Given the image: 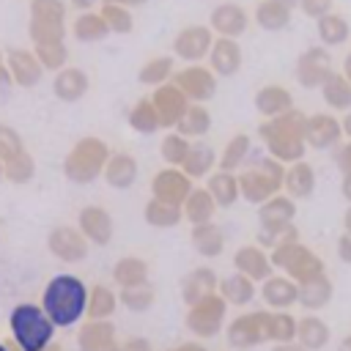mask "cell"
<instances>
[{"mask_svg": "<svg viewBox=\"0 0 351 351\" xmlns=\"http://www.w3.org/2000/svg\"><path fill=\"white\" fill-rule=\"evenodd\" d=\"M85 304V285L77 277H55L44 291V310L52 318V324H71L82 313Z\"/></svg>", "mask_w": 351, "mask_h": 351, "instance_id": "1", "label": "cell"}, {"mask_svg": "<svg viewBox=\"0 0 351 351\" xmlns=\"http://www.w3.org/2000/svg\"><path fill=\"white\" fill-rule=\"evenodd\" d=\"M11 326L25 351H41L52 337V318L47 315V310H38L33 304L16 307V313L11 315Z\"/></svg>", "mask_w": 351, "mask_h": 351, "instance_id": "2", "label": "cell"}, {"mask_svg": "<svg viewBox=\"0 0 351 351\" xmlns=\"http://www.w3.org/2000/svg\"><path fill=\"white\" fill-rule=\"evenodd\" d=\"M214 47V30L211 25H189L184 30L176 33L173 38V52L181 58V60H200L211 52Z\"/></svg>", "mask_w": 351, "mask_h": 351, "instance_id": "3", "label": "cell"}, {"mask_svg": "<svg viewBox=\"0 0 351 351\" xmlns=\"http://www.w3.org/2000/svg\"><path fill=\"white\" fill-rule=\"evenodd\" d=\"M332 58L324 47H310L307 52H302V58L296 60V77L302 85L307 88H315V85H324L329 77H332Z\"/></svg>", "mask_w": 351, "mask_h": 351, "instance_id": "4", "label": "cell"}, {"mask_svg": "<svg viewBox=\"0 0 351 351\" xmlns=\"http://www.w3.org/2000/svg\"><path fill=\"white\" fill-rule=\"evenodd\" d=\"M104 154L107 151H104V145L99 140L80 143L74 148V154L69 156V162H66L69 176H74V178H93L101 170V165H104Z\"/></svg>", "mask_w": 351, "mask_h": 351, "instance_id": "5", "label": "cell"}, {"mask_svg": "<svg viewBox=\"0 0 351 351\" xmlns=\"http://www.w3.org/2000/svg\"><path fill=\"white\" fill-rule=\"evenodd\" d=\"M208 25H211V30H214L217 36L239 38V36L247 30L250 16H247V11H244L241 5H236V3H219V5L211 11Z\"/></svg>", "mask_w": 351, "mask_h": 351, "instance_id": "6", "label": "cell"}, {"mask_svg": "<svg viewBox=\"0 0 351 351\" xmlns=\"http://www.w3.org/2000/svg\"><path fill=\"white\" fill-rule=\"evenodd\" d=\"M5 66H8L11 77H14V82H19L25 88L27 85H36L41 80V71H44L38 55L30 52V49H11L8 58H5Z\"/></svg>", "mask_w": 351, "mask_h": 351, "instance_id": "7", "label": "cell"}, {"mask_svg": "<svg viewBox=\"0 0 351 351\" xmlns=\"http://www.w3.org/2000/svg\"><path fill=\"white\" fill-rule=\"evenodd\" d=\"M208 60H211V69H214L217 74L230 77V74H236L239 66H241V47H239L236 38H230V36H217V38H214V47H211V52H208Z\"/></svg>", "mask_w": 351, "mask_h": 351, "instance_id": "8", "label": "cell"}, {"mask_svg": "<svg viewBox=\"0 0 351 351\" xmlns=\"http://www.w3.org/2000/svg\"><path fill=\"white\" fill-rule=\"evenodd\" d=\"M154 107H156L162 123H176L186 112V93L178 85H162L154 93Z\"/></svg>", "mask_w": 351, "mask_h": 351, "instance_id": "9", "label": "cell"}, {"mask_svg": "<svg viewBox=\"0 0 351 351\" xmlns=\"http://www.w3.org/2000/svg\"><path fill=\"white\" fill-rule=\"evenodd\" d=\"M176 85L186 96L200 101V99H208L214 93V74L208 69H203V66H189L181 74H176Z\"/></svg>", "mask_w": 351, "mask_h": 351, "instance_id": "10", "label": "cell"}, {"mask_svg": "<svg viewBox=\"0 0 351 351\" xmlns=\"http://www.w3.org/2000/svg\"><path fill=\"white\" fill-rule=\"evenodd\" d=\"M291 8L293 5H288L282 0H261L255 5V22L263 30H282L291 22Z\"/></svg>", "mask_w": 351, "mask_h": 351, "instance_id": "11", "label": "cell"}, {"mask_svg": "<svg viewBox=\"0 0 351 351\" xmlns=\"http://www.w3.org/2000/svg\"><path fill=\"white\" fill-rule=\"evenodd\" d=\"M71 33L80 41H101L110 33V27H107L101 11H80L71 22Z\"/></svg>", "mask_w": 351, "mask_h": 351, "instance_id": "12", "label": "cell"}, {"mask_svg": "<svg viewBox=\"0 0 351 351\" xmlns=\"http://www.w3.org/2000/svg\"><path fill=\"white\" fill-rule=\"evenodd\" d=\"M85 90H88V77L80 69H58V77H55V93H58V99L74 101Z\"/></svg>", "mask_w": 351, "mask_h": 351, "instance_id": "13", "label": "cell"}, {"mask_svg": "<svg viewBox=\"0 0 351 351\" xmlns=\"http://www.w3.org/2000/svg\"><path fill=\"white\" fill-rule=\"evenodd\" d=\"M304 137H307L313 145H332V143L340 137V126H337V121L329 118V115H315V118L307 121Z\"/></svg>", "mask_w": 351, "mask_h": 351, "instance_id": "14", "label": "cell"}, {"mask_svg": "<svg viewBox=\"0 0 351 351\" xmlns=\"http://www.w3.org/2000/svg\"><path fill=\"white\" fill-rule=\"evenodd\" d=\"M101 16L110 27V33H132L134 27V16H132V8L129 5H121V3H101Z\"/></svg>", "mask_w": 351, "mask_h": 351, "instance_id": "15", "label": "cell"}, {"mask_svg": "<svg viewBox=\"0 0 351 351\" xmlns=\"http://www.w3.org/2000/svg\"><path fill=\"white\" fill-rule=\"evenodd\" d=\"M318 22V38L324 41V44H343L346 38H348V22L340 16V14H335V11H329V14H324L321 19H315Z\"/></svg>", "mask_w": 351, "mask_h": 351, "instance_id": "16", "label": "cell"}, {"mask_svg": "<svg viewBox=\"0 0 351 351\" xmlns=\"http://www.w3.org/2000/svg\"><path fill=\"white\" fill-rule=\"evenodd\" d=\"M258 110L266 112V115H282L291 110V96L288 90L277 88V85H269L258 93Z\"/></svg>", "mask_w": 351, "mask_h": 351, "instance_id": "17", "label": "cell"}, {"mask_svg": "<svg viewBox=\"0 0 351 351\" xmlns=\"http://www.w3.org/2000/svg\"><path fill=\"white\" fill-rule=\"evenodd\" d=\"M324 96L332 107L343 110V107H351V80L348 77H340V74H332L326 82H324Z\"/></svg>", "mask_w": 351, "mask_h": 351, "instance_id": "18", "label": "cell"}, {"mask_svg": "<svg viewBox=\"0 0 351 351\" xmlns=\"http://www.w3.org/2000/svg\"><path fill=\"white\" fill-rule=\"evenodd\" d=\"M33 52L38 55L44 69H63L66 66V44H63V38H58V41H36Z\"/></svg>", "mask_w": 351, "mask_h": 351, "instance_id": "19", "label": "cell"}, {"mask_svg": "<svg viewBox=\"0 0 351 351\" xmlns=\"http://www.w3.org/2000/svg\"><path fill=\"white\" fill-rule=\"evenodd\" d=\"M30 19L66 22V0H30Z\"/></svg>", "mask_w": 351, "mask_h": 351, "instance_id": "20", "label": "cell"}, {"mask_svg": "<svg viewBox=\"0 0 351 351\" xmlns=\"http://www.w3.org/2000/svg\"><path fill=\"white\" fill-rule=\"evenodd\" d=\"M173 74V58H154L140 69V80L145 85H162Z\"/></svg>", "mask_w": 351, "mask_h": 351, "instance_id": "21", "label": "cell"}, {"mask_svg": "<svg viewBox=\"0 0 351 351\" xmlns=\"http://www.w3.org/2000/svg\"><path fill=\"white\" fill-rule=\"evenodd\" d=\"M132 126H137L140 132H151V129H156V123H162L159 121V112H156V107H154V101H140L134 110H132Z\"/></svg>", "mask_w": 351, "mask_h": 351, "instance_id": "22", "label": "cell"}, {"mask_svg": "<svg viewBox=\"0 0 351 351\" xmlns=\"http://www.w3.org/2000/svg\"><path fill=\"white\" fill-rule=\"evenodd\" d=\"M208 129V112L203 107H186L181 118V132L186 134H203Z\"/></svg>", "mask_w": 351, "mask_h": 351, "instance_id": "23", "label": "cell"}, {"mask_svg": "<svg viewBox=\"0 0 351 351\" xmlns=\"http://www.w3.org/2000/svg\"><path fill=\"white\" fill-rule=\"evenodd\" d=\"M107 178L115 184H129L134 178V162L129 156H115L107 167Z\"/></svg>", "mask_w": 351, "mask_h": 351, "instance_id": "24", "label": "cell"}, {"mask_svg": "<svg viewBox=\"0 0 351 351\" xmlns=\"http://www.w3.org/2000/svg\"><path fill=\"white\" fill-rule=\"evenodd\" d=\"M22 154V143L19 137L8 129V126H0V159H16Z\"/></svg>", "mask_w": 351, "mask_h": 351, "instance_id": "25", "label": "cell"}, {"mask_svg": "<svg viewBox=\"0 0 351 351\" xmlns=\"http://www.w3.org/2000/svg\"><path fill=\"white\" fill-rule=\"evenodd\" d=\"M162 151H165V156L170 159V162H184L186 159V154H189V145H186V140L184 137H167L165 140V145H162Z\"/></svg>", "mask_w": 351, "mask_h": 351, "instance_id": "26", "label": "cell"}, {"mask_svg": "<svg viewBox=\"0 0 351 351\" xmlns=\"http://www.w3.org/2000/svg\"><path fill=\"white\" fill-rule=\"evenodd\" d=\"M184 162H186V170H189V173H203V170L211 165V151H208V148L189 151Z\"/></svg>", "mask_w": 351, "mask_h": 351, "instance_id": "27", "label": "cell"}, {"mask_svg": "<svg viewBox=\"0 0 351 351\" xmlns=\"http://www.w3.org/2000/svg\"><path fill=\"white\" fill-rule=\"evenodd\" d=\"M335 5V0H299L302 14H307L310 19H321L324 14H329Z\"/></svg>", "mask_w": 351, "mask_h": 351, "instance_id": "28", "label": "cell"}, {"mask_svg": "<svg viewBox=\"0 0 351 351\" xmlns=\"http://www.w3.org/2000/svg\"><path fill=\"white\" fill-rule=\"evenodd\" d=\"M244 151H247V137H236L228 148H225V156H222V165L225 167H233V165H239L241 162V156H244Z\"/></svg>", "mask_w": 351, "mask_h": 351, "instance_id": "29", "label": "cell"}, {"mask_svg": "<svg viewBox=\"0 0 351 351\" xmlns=\"http://www.w3.org/2000/svg\"><path fill=\"white\" fill-rule=\"evenodd\" d=\"M291 186L296 189V192H307L310 189V184H313V173H310V167L307 165H299V167H293L291 170Z\"/></svg>", "mask_w": 351, "mask_h": 351, "instance_id": "30", "label": "cell"}, {"mask_svg": "<svg viewBox=\"0 0 351 351\" xmlns=\"http://www.w3.org/2000/svg\"><path fill=\"white\" fill-rule=\"evenodd\" d=\"M69 3H71L77 11H93V8H96L99 3H104V0H69Z\"/></svg>", "mask_w": 351, "mask_h": 351, "instance_id": "31", "label": "cell"}, {"mask_svg": "<svg viewBox=\"0 0 351 351\" xmlns=\"http://www.w3.org/2000/svg\"><path fill=\"white\" fill-rule=\"evenodd\" d=\"M104 3H121V5H129V8H137V5H143V3H148V0H104Z\"/></svg>", "mask_w": 351, "mask_h": 351, "instance_id": "32", "label": "cell"}, {"mask_svg": "<svg viewBox=\"0 0 351 351\" xmlns=\"http://www.w3.org/2000/svg\"><path fill=\"white\" fill-rule=\"evenodd\" d=\"M8 80H14V77H11V71H8V66H0V88H3Z\"/></svg>", "mask_w": 351, "mask_h": 351, "instance_id": "33", "label": "cell"}, {"mask_svg": "<svg viewBox=\"0 0 351 351\" xmlns=\"http://www.w3.org/2000/svg\"><path fill=\"white\" fill-rule=\"evenodd\" d=\"M343 165H346V170H351V145L343 151Z\"/></svg>", "mask_w": 351, "mask_h": 351, "instance_id": "34", "label": "cell"}, {"mask_svg": "<svg viewBox=\"0 0 351 351\" xmlns=\"http://www.w3.org/2000/svg\"><path fill=\"white\" fill-rule=\"evenodd\" d=\"M346 74H348V80H351V55L346 58Z\"/></svg>", "mask_w": 351, "mask_h": 351, "instance_id": "35", "label": "cell"}, {"mask_svg": "<svg viewBox=\"0 0 351 351\" xmlns=\"http://www.w3.org/2000/svg\"><path fill=\"white\" fill-rule=\"evenodd\" d=\"M346 132H348V134H351V115H348V118H346Z\"/></svg>", "mask_w": 351, "mask_h": 351, "instance_id": "36", "label": "cell"}, {"mask_svg": "<svg viewBox=\"0 0 351 351\" xmlns=\"http://www.w3.org/2000/svg\"><path fill=\"white\" fill-rule=\"evenodd\" d=\"M282 3H288V5H296V3H299V0H282Z\"/></svg>", "mask_w": 351, "mask_h": 351, "instance_id": "37", "label": "cell"}, {"mask_svg": "<svg viewBox=\"0 0 351 351\" xmlns=\"http://www.w3.org/2000/svg\"><path fill=\"white\" fill-rule=\"evenodd\" d=\"M0 66H5V63H3V58H0Z\"/></svg>", "mask_w": 351, "mask_h": 351, "instance_id": "38", "label": "cell"}, {"mask_svg": "<svg viewBox=\"0 0 351 351\" xmlns=\"http://www.w3.org/2000/svg\"><path fill=\"white\" fill-rule=\"evenodd\" d=\"M0 351H5V348H3V346H0Z\"/></svg>", "mask_w": 351, "mask_h": 351, "instance_id": "39", "label": "cell"}]
</instances>
